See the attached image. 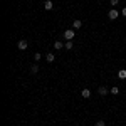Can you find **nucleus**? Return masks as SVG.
<instances>
[{
    "label": "nucleus",
    "mask_w": 126,
    "mask_h": 126,
    "mask_svg": "<svg viewBox=\"0 0 126 126\" xmlns=\"http://www.w3.org/2000/svg\"><path fill=\"white\" fill-rule=\"evenodd\" d=\"M74 37H76V34H74V30H72V29L64 30V39H66V40H72Z\"/></svg>",
    "instance_id": "nucleus-1"
},
{
    "label": "nucleus",
    "mask_w": 126,
    "mask_h": 126,
    "mask_svg": "<svg viewBox=\"0 0 126 126\" xmlns=\"http://www.w3.org/2000/svg\"><path fill=\"white\" fill-rule=\"evenodd\" d=\"M118 15H119V12H118L116 9H113V10H109V12H108V17H109L111 20H116Z\"/></svg>",
    "instance_id": "nucleus-2"
},
{
    "label": "nucleus",
    "mask_w": 126,
    "mask_h": 126,
    "mask_svg": "<svg viewBox=\"0 0 126 126\" xmlns=\"http://www.w3.org/2000/svg\"><path fill=\"white\" fill-rule=\"evenodd\" d=\"M17 47L20 49V50H25V49L29 47V42L25 39H22V40H19V44H17Z\"/></svg>",
    "instance_id": "nucleus-3"
},
{
    "label": "nucleus",
    "mask_w": 126,
    "mask_h": 126,
    "mask_svg": "<svg viewBox=\"0 0 126 126\" xmlns=\"http://www.w3.org/2000/svg\"><path fill=\"white\" fill-rule=\"evenodd\" d=\"M97 93H99V96H106L108 93H109V89H108L106 86H101L99 89H97Z\"/></svg>",
    "instance_id": "nucleus-4"
},
{
    "label": "nucleus",
    "mask_w": 126,
    "mask_h": 126,
    "mask_svg": "<svg viewBox=\"0 0 126 126\" xmlns=\"http://www.w3.org/2000/svg\"><path fill=\"white\" fill-rule=\"evenodd\" d=\"M44 9L46 10H52L54 9V3H52L50 0H46V2H44Z\"/></svg>",
    "instance_id": "nucleus-5"
},
{
    "label": "nucleus",
    "mask_w": 126,
    "mask_h": 126,
    "mask_svg": "<svg viewBox=\"0 0 126 126\" xmlns=\"http://www.w3.org/2000/svg\"><path fill=\"white\" fill-rule=\"evenodd\" d=\"M81 27H82V22H81L79 19H76L74 22H72V29H81Z\"/></svg>",
    "instance_id": "nucleus-6"
},
{
    "label": "nucleus",
    "mask_w": 126,
    "mask_h": 126,
    "mask_svg": "<svg viewBox=\"0 0 126 126\" xmlns=\"http://www.w3.org/2000/svg\"><path fill=\"white\" fill-rule=\"evenodd\" d=\"M81 96L82 97H91V91H89V89H82V91H81Z\"/></svg>",
    "instance_id": "nucleus-7"
},
{
    "label": "nucleus",
    "mask_w": 126,
    "mask_h": 126,
    "mask_svg": "<svg viewBox=\"0 0 126 126\" xmlns=\"http://www.w3.org/2000/svg\"><path fill=\"white\" fill-rule=\"evenodd\" d=\"M46 59H47L49 62H54V61H56V56H54V54H50V52H49L47 56H46Z\"/></svg>",
    "instance_id": "nucleus-8"
},
{
    "label": "nucleus",
    "mask_w": 126,
    "mask_h": 126,
    "mask_svg": "<svg viewBox=\"0 0 126 126\" xmlns=\"http://www.w3.org/2000/svg\"><path fill=\"white\" fill-rule=\"evenodd\" d=\"M62 47H64V44H62L61 40H57V42H54V49H57V50H59V49H62Z\"/></svg>",
    "instance_id": "nucleus-9"
},
{
    "label": "nucleus",
    "mask_w": 126,
    "mask_h": 126,
    "mask_svg": "<svg viewBox=\"0 0 126 126\" xmlns=\"http://www.w3.org/2000/svg\"><path fill=\"white\" fill-rule=\"evenodd\" d=\"M30 72H32V74H35V72H39V64H34V66L30 67Z\"/></svg>",
    "instance_id": "nucleus-10"
},
{
    "label": "nucleus",
    "mask_w": 126,
    "mask_h": 126,
    "mask_svg": "<svg viewBox=\"0 0 126 126\" xmlns=\"http://www.w3.org/2000/svg\"><path fill=\"white\" fill-rule=\"evenodd\" d=\"M118 76H119V79H126V71H125V69H121V71L118 72Z\"/></svg>",
    "instance_id": "nucleus-11"
},
{
    "label": "nucleus",
    "mask_w": 126,
    "mask_h": 126,
    "mask_svg": "<svg viewBox=\"0 0 126 126\" xmlns=\"http://www.w3.org/2000/svg\"><path fill=\"white\" fill-rule=\"evenodd\" d=\"M64 49L71 50V49H72V40H67V42H66V46H64Z\"/></svg>",
    "instance_id": "nucleus-12"
},
{
    "label": "nucleus",
    "mask_w": 126,
    "mask_h": 126,
    "mask_svg": "<svg viewBox=\"0 0 126 126\" xmlns=\"http://www.w3.org/2000/svg\"><path fill=\"white\" fill-rule=\"evenodd\" d=\"M109 93H111V94H119V89L114 86V87H111V89H109Z\"/></svg>",
    "instance_id": "nucleus-13"
},
{
    "label": "nucleus",
    "mask_w": 126,
    "mask_h": 126,
    "mask_svg": "<svg viewBox=\"0 0 126 126\" xmlns=\"http://www.w3.org/2000/svg\"><path fill=\"white\" fill-rule=\"evenodd\" d=\"M40 57H42V56H40L39 52H35V54H34V59H35V62H39V61H40Z\"/></svg>",
    "instance_id": "nucleus-14"
},
{
    "label": "nucleus",
    "mask_w": 126,
    "mask_h": 126,
    "mask_svg": "<svg viewBox=\"0 0 126 126\" xmlns=\"http://www.w3.org/2000/svg\"><path fill=\"white\" fill-rule=\"evenodd\" d=\"M96 126H106V123H104L103 119H99V121H97V123H96Z\"/></svg>",
    "instance_id": "nucleus-15"
},
{
    "label": "nucleus",
    "mask_w": 126,
    "mask_h": 126,
    "mask_svg": "<svg viewBox=\"0 0 126 126\" xmlns=\"http://www.w3.org/2000/svg\"><path fill=\"white\" fill-rule=\"evenodd\" d=\"M118 3H119V0H111V5H113V7H116Z\"/></svg>",
    "instance_id": "nucleus-16"
},
{
    "label": "nucleus",
    "mask_w": 126,
    "mask_h": 126,
    "mask_svg": "<svg viewBox=\"0 0 126 126\" xmlns=\"http://www.w3.org/2000/svg\"><path fill=\"white\" fill-rule=\"evenodd\" d=\"M121 14H123V15H125V17H126V7H125V9H123V10H121Z\"/></svg>",
    "instance_id": "nucleus-17"
}]
</instances>
